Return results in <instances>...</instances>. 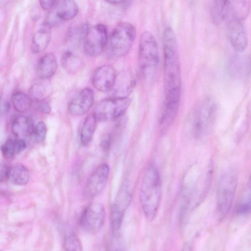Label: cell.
Listing matches in <instances>:
<instances>
[{"mask_svg":"<svg viewBox=\"0 0 251 251\" xmlns=\"http://www.w3.org/2000/svg\"><path fill=\"white\" fill-rule=\"evenodd\" d=\"M163 44L165 92L163 108L177 111L181 97V70L177 40L171 27H166L164 30Z\"/></svg>","mask_w":251,"mask_h":251,"instance_id":"1","label":"cell"},{"mask_svg":"<svg viewBox=\"0 0 251 251\" xmlns=\"http://www.w3.org/2000/svg\"><path fill=\"white\" fill-rule=\"evenodd\" d=\"M139 198L146 219L152 221L155 217L161 198V182L157 169L153 165L148 166L142 180Z\"/></svg>","mask_w":251,"mask_h":251,"instance_id":"2","label":"cell"},{"mask_svg":"<svg viewBox=\"0 0 251 251\" xmlns=\"http://www.w3.org/2000/svg\"><path fill=\"white\" fill-rule=\"evenodd\" d=\"M139 69L141 77L147 82L155 77L159 63V50L153 35L148 31L141 35L138 50Z\"/></svg>","mask_w":251,"mask_h":251,"instance_id":"3","label":"cell"},{"mask_svg":"<svg viewBox=\"0 0 251 251\" xmlns=\"http://www.w3.org/2000/svg\"><path fill=\"white\" fill-rule=\"evenodd\" d=\"M136 37L135 27L128 22H121L113 30L109 41L108 51L112 57L126 55L130 50Z\"/></svg>","mask_w":251,"mask_h":251,"instance_id":"4","label":"cell"},{"mask_svg":"<svg viewBox=\"0 0 251 251\" xmlns=\"http://www.w3.org/2000/svg\"><path fill=\"white\" fill-rule=\"evenodd\" d=\"M216 105L210 98H205L196 105L193 114L192 129L197 137L207 133L211 128L216 114Z\"/></svg>","mask_w":251,"mask_h":251,"instance_id":"5","label":"cell"},{"mask_svg":"<svg viewBox=\"0 0 251 251\" xmlns=\"http://www.w3.org/2000/svg\"><path fill=\"white\" fill-rule=\"evenodd\" d=\"M237 176L235 171L227 170L219 176L217 185V210L221 217L228 212L235 195Z\"/></svg>","mask_w":251,"mask_h":251,"instance_id":"6","label":"cell"},{"mask_svg":"<svg viewBox=\"0 0 251 251\" xmlns=\"http://www.w3.org/2000/svg\"><path fill=\"white\" fill-rule=\"evenodd\" d=\"M127 97H114L101 100L95 107L93 114L98 121L116 119L126 112L130 104Z\"/></svg>","mask_w":251,"mask_h":251,"instance_id":"7","label":"cell"},{"mask_svg":"<svg viewBox=\"0 0 251 251\" xmlns=\"http://www.w3.org/2000/svg\"><path fill=\"white\" fill-rule=\"evenodd\" d=\"M132 192L130 183L125 181L111 208L110 224L113 234L117 233L121 226L125 212L131 201Z\"/></svg>","mask_w":251,"mask_h":251,"instance_id":"8","label":"cell"},{"mask_svg":"<svg viewBox=\"0 0 251 251\" xmlns=\"http://www.w3.org/2000/svg\"><path fill=\"white\" fill-rule=\"evenodd\" d=\"M106 219L104 206L99 202H93L87 205L81 215L79 224L83 230L95 233L103 227Z\"/></svg>","mask_w":251,"mask_h":251,"instance_id":"9","label":"cell"},{"mask_svg":"<svg viewBox=\"0 0 251 251\" xmlns=\"http://www.w3.org/2000/svg\"><path fill=\"white\" fill-rule=\"evenodd\" d=\"M108 41L107 30L103 24H97L89 27L84 39V50L90 57H96L101 53Z\"/></svg>","mask_w":251,"mask_h":251,"instance_id":"10","label":"cell"},{"mask_svg":"<svg viewBox=\"0 0 251 251\" xmlns=\"http://www.w3.org/2000/svg\"><path fill=\"white\" fill-rule=\"evenodd\" d=\"M78 11V6L74 0H60L50 10L44 24L50 28L57 26L74 19Z\"/></svg>","mask_w":251,"mask_h":251,"instance_id":"11","label":"cell"},{"mask_svg":"<svg viewBox=\"0 0 251 251\" xmlns=\"http://www.w3.org/2000/svg\"><path fill=\"white\" fill-rule=\"evenodd\" d=\"M109 173V167L106 163L99 165L91 174L88 179L85 193L89 197L99 195L104 189L106 184Z\"/></svg>","mask_w":251,"mask_h":251,"instance_id":"12","label":"cell"},{"mask_svg":"<svg viewBox=\"0 0 251 251\" xmlns=\"http://www.w3.org/2000/svg\"><path fill=\"white\" fill-rule=\"evenodd\" d=\"M117 76L113 67L110 65H103L95 71L92 76V83L97 90L106 92L113 88Z\"/></svg>","mask_w":251,"mask_h":251,"instance_id":"13","label":"cell"},{"mask_svg":"<svg viewBox=\"0 0 251 251\" xmlns=\"http://www.w3.org/2000/svg\"><path fill=\"white\" fill-rule=\"evenodd\" d=\"M242 20L232 18L227 25V35L233 48L242 52L246 49L248 39L245 28Z\"/></svg>","mask_w":251,"mask_h":251,"instance_id":"14","label":"cell"},{"mask_svg":"<svg viewBox=\"0 0 251 251\" xmlns=\"http://www.w3.org/2000/svg\"><path fill=\"white\" fill-rule=\"evenodd\" d=\"M94 93L89 88L81 90L68 104L69 112L74 116H81L87 113L93 104Z\"/></svg>","mask_w":251,"mask_h":251,"instance_id":"15","label":"cell"},{"mask_svg":"<svg viewBox=\"0 0 251 251\" xmlns=\"http://www.w3.org/2000/svg\"><path fill=\"white\" fill-rule=\"evenodd\" d=\"M11 128L15 136L23 138L33 135L35 127L30 117L18 115L12 120Z\"/></svg>","mask_w":251,"mask_h":251,"instance_id":"16","label":"cell"},{"mask_svg":"<svg viewBox=\"0 0 251 251\" xmlns=\"http://www.w3.org/2000/svg\"><path fill=\"white\" fill-rule=\"evenodd\" d=\"M57 69V61L54 55L52 53H47L38 62L37 74L40 79H49L54 75Z\"/></svg>","mask_w":251,"mask_h":251,"instance_id":"17","label":"cell"},{"mask_svg":"<svg viewBox=\"0 0 251 251\" xmlns=\"http://www.w3.org/2000/svg\"><path fill=\"white\" fill-rule=\"evenodd\" d=\"M51 39V28L43 24L33 35L31 44L32 51L35 53L43 52L48 47Z\"/></svg>","mask_w":251,"mask_h":251,"instance_id":"18","label":"cell"},{"mask_svg":"<svg viewBox=\"0 0 251 251\" xmlns=\"http://www.w3.org/2000/svg\"><path fill=\"white\" fill-rule=\"evenodd\" d=\"M135 85V80L132 74L127 72L122 73L117 76L115 84L116 97H127L132 91Z\"/></svg>","mask_w":251,"mask_h":251,"instance_id":"19","label":"cell"},{"mask_svg":"<svg viewBox=\"0 0 251 251\" xmlns=\"http://www.w3.org/2000/svg\"><path fill=\"white\" fill-rule=\"evenodd\" d=\"M40 80L33 84L29 90V96L32 100L42 101L51 95L52 87L48 79Z\"/></svg>","mask_w":251,"mask_h":251,"instance_id":"20","label":"cell"},{"mask_svg":"<svg viewBox=\"0 0 251 251\" xmlns=\"http://www.w3.org/2000/svg\"><path fill=\"white\" fill-rule=\"evenodd\" d=\"M26 147L25 141L21 138L8 139L0 147L3 156L7 159L12 158Z\"/></svg>","mask_w":251,"mask_h":251,"instance_id":"21","label":"cell"},{"mask_svg":"<svg viewBox=\"0 0 251 251\" xmlns=\"http://www.w3.org/2000/svg\"><path fill=\"white\" fill-rule=\"evenodd\" d=\"M61 63L63 69L70 74L79 72L83 67L81 59L71 51H66L62 56Z\"/></svg>","mask_w":251,"mask_h":251,"instance_id":"22","label":"cell"},{"mask_svg":"<svg viewBox=\"0 0 251 251\" xmlns=\"http://www.w3.org/2000/svg\"><path fill=\"white\" fill-rule=\"evenodd\" d=\"M30 174L28 169L22 164H16L11 167L8 179L14 185L24 186L28 183Z\"/></svg>","mask_w":251,"mask_h":251,"instance_id":"23","label":"cell"},{"mask_svg":"<svg viewBox=\"0 0 251 251\" xmlns=\"http://www.w3.org/2000/svg\"><path fill=\"white\" fill-rule=\"evenodd\" d=\"M97 121L93 113L88 115L85 119L80 135V142L83 146L88 145L91 141Z\"/></svg>","mask_w":251,"mask_h":251,"instance_id":"24","label":"cell"},{"mask_svg":"<svg viewBox=\"0 0 251 251\" xmlns=\"http://www.w3.org/2000/svg\"><path fill=\"white\" fill-rule=\"evenodd\" d=\"M229 11L233 18L242 20L248 14L250 8V0H228Z\"/></svg>","mask_w":251,"mask_h":251,"instance_id":"25","label":"cell"},{"mask_svg":"<svg viewBox=\"0 0 251 251\" xmlns=\"http://www.w3.org/2000/svg\"><path fill=\"white\" fill-rule=\"evenodd\" d=\"M228 11V0H213L211 14L214 23H221L226 18Z\"/></svg>","mask_w":251,"mask_h":251,"instance_id":"26","label":"cell"},{"mask_svg":"<svg viewBox=\"0 0 251 251\" xmlns=\"http://www.w3.org/2000/svg\"><path fill=\"white\" fill-rule=\"evenodd\" d=\"M11 100L13 107L19 112L26 111L32 104V100L29 96L21 92L14 93L12 96Z\"/></svg>","mask_w":251,"mask_h":251,"instance_id":"27","label":"cell"},{"mask_svg":"<svg viewBox=\"0 0 251 251\" xmlns=\"http://www.w3.org/2000/svg\"><path fill=\"white\" fill-rule=\"evenodd\" d=\"M89 27L87 24H82L72 27L68 32L69 41L73 43H78L84 39Z\"/></svg>","mask_w":251,"mask_h":251,"instance_id":"28","label":"cell"},{"mask_svg":"<svg viewBox=\"0 0 251 251\" xmlns=\"http://www.w3.org/2000/svg\"><path fill=\"white\" fill-rule=\"evenodd\" d=\"M63 247L66 251H81L82 245L77 236L74 233H69L65 236Z\"/></svg>","mask_w":251,"mask_h":251,"instance_id":"29","label":"cell"},{"mask_svg":"<svg viewBox=\"0 0 251 251\" xmlns=\"http://www.w3.org/2000/svg\"><path fill=\"white\" fill-rule=\"evenodd\" d=\"M47 132V126L45 123L41 121L35 127L34 131V139L37 143H42L45 140Z\"/></svg>","mask_w":251,"mask_h":251,"instance_id":"30","label":"cell"},{"mask_svg":"<svg viewBox=\"0 0 251 251\" xmlns=\"http://www.w3.org/2000/svg\"><path fill=\"white\" fill-rule=\"evenodd\" d=\"M235 61L236 62H234L231 65H232V67L230 69L231 70H233V73H235L236 71V74H241L242 73H246L247 71H248V68L245 67L246 65H247V63L245 62H243V60L240 61L238 59Z\"/></svg>","mask_w":251,"mask_h":251,"instance_id":"31","label":"cell"},{"mask_svg":"<svg viewBox=\"0 0 251 251\" xmlns=\"http://www.w3.org/2000/svg\"><path fill=\"white\" fill-rule=\"evenodd\" d=\"M11 167L6 162H1L0 167V180L1 182L8 179Z\"/></svg>","mask_w":251,"mask_h":251,"instance_id":"32","label":"cell"},{"mask_svg":"<svg viewBox=\"0 0 251 251\" xmlns=\"http://www.w3.org/2000/svg\"><path fill=\"white\" fill-rule=\"evenodd\" d=\"M60 0H39L41 7L44 10H49L53 8Z\"/></svg>","mask_w":251,"mask_h":251,"instance_id":"33","label":"cell"},{"mask_svg":"<svg viewBox=\"0 0 251 251\" xmlns=\"http://www.w3.org/2000/svg\"><path fill=\"white\" fill-rule=\"evenodd\" d=\"M36 102V108L38 111L46 114H48L50 112L51 107L49 103L44 101Z\"/></svg>","mask_w":251,"mask_h":251,"instance_id":"34","label":"cell"},{"mask_svg":"<svg viewBox=\"0 0 251 251\" xmlns=\"http://www.w3.org/2000/svg\"><path fill=\"white\" fill-rule=\"evenodd\" d=\"M10 108V104L7 101H3L1 105V113L5 114L8 111Z\"/></svg>","mask_w":251,"mask_h":251,"instance_id":"35","label":"cell"},{"mask_svg":"<svg viewBox=\"0 0 251 251\" xmlns=\"http://www.w3.org/2000/svg\"><path fill=\"white\" fill-rule=\"evenodd\" d=\"M111 4H119L123 2L125 0H105Z\"/></svg>","mask_w":251,"mask_h":251,"instance_id":"36","label":"cell"}]
</instances>
